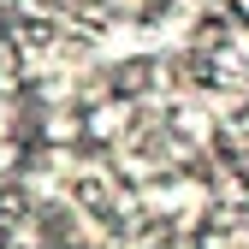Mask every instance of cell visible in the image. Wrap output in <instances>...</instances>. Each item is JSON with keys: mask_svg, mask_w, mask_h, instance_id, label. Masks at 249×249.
I'll use <instances>...</instances> for the list:
<instances>
[{"mask_svg": "<svg viewBox=\"0 0 249 249\" xmlns=\"http://www.w3.org/2000/svg\"><path fill=\"white\" fill-rule=\"evenodd\" d=\"M226 12H231V18H237L243 30H249V0H226Z\"/></svg>", "mask_w": 249, "mask_h": 249, "instance_id": "6da1fadb", "label": "cell"}]
</instances>
